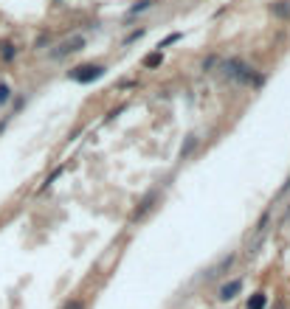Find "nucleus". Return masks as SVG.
<instances>
[{
  "instance_id": "obj_1",
  "label": "nucleus",
  "mask_w": 290,
  "mask_h": 309,
  "mask_svg": "<svg viewBox=\"0 0 290 309\" xmlns=\"http://www.w3.org/2000/svg\"><path fill=\"white\" fill-rule=\"evenodd\" d=\"M102 73H105V68H102V65H93V62H88V65H76V68L68 70V76L73 79V82H82V85L102 79Z\"/></svg>"
},
{
  "instance_id": "obj_2",
  "label": "nucleus",
  "mask_w": 290,
  "mask_h": 309,
  "mask_svg": "<svg viewBox=\"0 0 290 309\" xmlns=\"http://www.w3.org/2000/svg\"><path fill=\"white\" fill-rule=\"evenodd\" d=\"M85 45V40L82 37H73V40H68V43H62L57 51H54V56H68V53H73L76 48H82Z\"/></svg>"
},
{
  "instance_id": "obj_3",
  "label": "nucleus",
  "mask_w": 290,
  "mask_h": 309,
  "mask_svg": "<svg viewBox=\"0 0 290 309\" xmlns=\"http://www.w3.org/2000/svg\"><path fill=\"white\" fill-rule=\"evenodd\" d=\"M239 287H242V281H239V278L229 281V284H226V287L220 290V298H223V301H231V298H234V295L239 292Z\"/></svg>"
},
{
  "instance_id": "obj_4",
  "label": "nucleus",
  "mask_w": 290,
  "mask_h": 309,
  "mask_svg": "<svg viewBox=\"0 0 290 309\" xmlns=\"http://www.w3.org/2000/svg\"><path fill=\"white\" fill-rule=\"evenodd\" d=\"M14 56H17V48L3 40V43H0V59H3V62H11Z\"/></svg>"
},
{
  "instance_id": "obj_5",
  "label": "nucleus",
  "mask_w": 290,
  "mask_h": 309,
  "mask_svg": "<svg viewBox=\"0 0 290 309\" xmlns=\"http://www.w3.org/2000/svg\"><path fill=\"white\" fill-rule=\"evenodd\" d=\"M268 298H265V292H254L251 298H248V309H265Z\"/></svg>"
},
{
  "instance_id": "obj_6",
  "label": "nucleus",
  "mask_w": 290,
  "mask_h": 309,
  "mask_svg": "<svg viewBox=\"0 0 290 309\" xmlns=\"http://www.w3.org/2000/svg\"><path fill=\"white\" fill-rule=\"evenodd\" d=\"M273 14H279V17H290V0H276Z\"/></svg>"
},
{
  "instance_id": "obj_7",
  "label": "nucleus",
  "mask_w": 290,
  "mask_h": 309,
  "mask_svg": "<svg viewBox=\"0 0 290 309\" xmlns=\"http://www.w3.org/2000/svg\"><path fill=\"white\" fill-rule=\"evenodd\" d=\"M9 96H11L9 85H3V82H0V104H6V102H9Z\"/></svg>"
},
{
  "instance_id": "obj_8",
  "label": "nucleus",
  "mask_w": 290,
  "mask_h": 309,
  "mask_svg": "<svg viewBox=\"0 0 290 309\" xmlns=\"http://www.w3.org/2000/svg\"><path fill=\"white\" fill-rule=\"evenodd\" d=\"M144 65H147V68H155V65H161V53H152V56H147V59H144Z\"/></svg>"
},
{
  "instance_id": "obj_9",
  "label": "nucleus",
  "mask_w": 290,
  "mask_h": 309,
  "mask_svg": "<svg viewBox=\"0 0 290 309\" xmlns=\"http://www.w3.org/2000/svg\"><path fill=\"white\" fill-rule=\"evenodd\" d=\"M65 309H85V304L82 301H70V304H65Z\"/></svg>"
},
{
  "instance_id": "obj_10",
  "label": "nucleus",
  "mask_w": 290,
  "mask_h": 309,
  "mask_svg": "<svg viewBox=\"0 0 290 309\" xmlns=\"http://www.w3.org/2000/svg\"><path fill=\"white\" fill-rule=\"evenodd\" d=\"M147 6H150V0H141L138 6H135V9H132V14H135V11H144V9H147Z\"/></svg>"
},
{
  "instance_id": "obj_11",
  "label": "nucleus",
  "mask_w": 290,
  "mask_h": 309,
  "mask_svg": "<svg viewBox=\"0 0 290 309\" xmlns=\"http://www.w3.org/2000/svg\"><path fill=\"white\" fill-rule=\"evenodd\" d=\"M285 191H290V180H288V183H285V189H282V194H285Z\"/></svg>"
}]
</instances>
